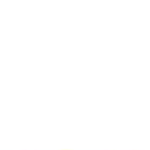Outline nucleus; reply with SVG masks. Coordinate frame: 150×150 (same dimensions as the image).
<instances>
[{
    "instance_id": "obj_1",
    "label": "nucleus",
    "mask_w": 150,
    "mask_h": 150,
    "mask_svg": "<svg viewBox=\"0 0 150 150\" xmlns=\"http://www.w3.org/2000/svg\"><path fill=\"white\" fill-rule=\"evenodd\" d=\"M67 150H70V149H67Z\"/></svg>"
}]
</instances>
